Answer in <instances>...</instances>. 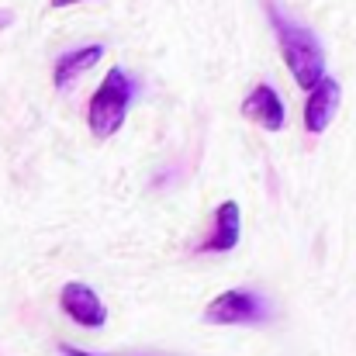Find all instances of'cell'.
I'll return each instance as SVG.
<instances>
[{"mask_svg":"<svg viewBox=\"0 0 356 356\" xmlns=\"http://www.w3.org/2000/svg\"><path fill=\"white\" fill-rule=\"evenodd\" d=\"M270 24L277 31V45H280V56H284L294 83L301 90H312L325 76V52H322L318 35L312 28L298 24L294 17H287L277 3H270Z\"/></svg>","mask_w":356,"mask_h":356,"instance_id":"cell-1","label":"cell"},{"mask_svg":"<svg viewBox=\"0 0 356 356\" xmlns=\"http://www.w3.org/2000/svg\"><path fill=\"white\" fill-rule=\"evenodd\" d=\"M131 97H135V80L115 66L108 70V76L101 80L97 94L90 97V108H87V124L97 138H108L115 135L121 124H124V115L131 108Z\"/></svg>","mask_w":356,"mask_h":356,"instance_id":"cell-2","label":"cell"},{"mask_svg":"<svg viewBox=\"0 0 356 356\" xmlns=\"http://www.w3.org/2000/svg\"><path fill=\"white\" fill-rule=\"evenodd\" d=\"M270 318V301L256 291H225L204 308V322L211 325H259Z\"/></svg>","mask_w":356,"mask_h":356,"instance_id":"cell-3","label":"cell"},{"mask_svg":"<svg viewBox=\"0 0 356 356\" xmlns=\"http://www.w3.org/2000/svg\"><path fill=\"white\" fill-rule=\"evenodd\" d=\"M59 308L83 329H101L108 322V308L104 301L97 298V291L83 280H70L63 291H59Z\"/></svg>","mask_w":356,"mask_h":356,"instance_id":"cell-4","label":"cell"},{"mask_svg":"<svg viewBox=\"0 0 356 356\" xmlns=\"http://www.w3.org/2000/svg\"><path fill=\"white\" fill-rule=\"evenodd\" d=\"M339 97H343V87L332 80V76H322L312 90H308V104H305V128L312 135L325 131L332 115L339 111Z\"/></svg>","mask_w":356,"mask_h":356,"instance_id":"cell-5","label":"cell"},{"mask_svg":"<svg viewBox=\"0 0 356 356\" xmlns=\"http://www.w3.org/2000/svg\"><path fill=\"white\" fill-rule=\"evenodd\" d=\"M242 115L256 124H263L266 131H280L284 128V101L270 83H256L249 90V97L242 101Z\"/></svg>","mask_w":356,"mask_h":356,"instance_id":"cell-6","label":"cell"},{"mask_svg":"<svg viewBox=\"0 0 356 356\" xmlns=\"http://www.w3.org/2000/svg\"><path fill=\"white\" fill-rule=\"evenodd\" d=\"M101 56H104V45H101V42H90V45H83V49L63 52V56L56 59V66H52V83H56L59 90H66V87H70L76 76H83Z\"/></svg>","mask_w":356,"mask_h":356,"instance_id":"cell-7","label":"cell"},{"mask_svg":"<svg viewBox=\"0 0 356 356\" xmlns=\"http://www.w3.org/2000/svg\"><path fill=\"white\" fill-rule=\"evenodd\" d=\"M242 236V211H238L236 201H222L218 211H215V229L204 242V249H215V252H232L238 245Z\"/></svg>","mask_w":356,"mask_h":356,"instance_id":"cell-8","label":"cell"},{"mask_svg":"<svg viewBox=\"0 0 356 356\" xmlns=\"http://www.w3.org/2000/svg\"><path fill=\"white\" fill-rule=\"evenodd\" d=\"M59 353L63 356H97V353H87V350H76V346H66V343H59Z\"/></svg>","mask_w":356,"mask_h":356,"instance_id":"cell-9","label":"cell"},{"mask_svg":"<svg viewBox=\"0 0 356 356\" xmlns=\"http://www.w3.org/2000/svg\"><path fill=\"white\" fill-rule=\"evenodd\" d=\"M73 3H83V0H52L56 10H59V7H73Z\"/></svg>","mask_w":356,"mask_h":356,"instance_id":"cell-10","label":"cell"},{"mask_svg":"<svg viewBox=\"0 0 356 356\" xmlns=\"http://www.w3.org/2000/svg\"><path fill=\"white\" fill-rule=\"evenodd\" d=\"M10 24V10H0V28H7Z\"/></svg>","mask_w":356,"mask_h":356,"instance_id":"cell-11","label":"cell"}]
</instances>
